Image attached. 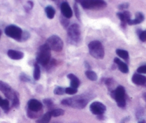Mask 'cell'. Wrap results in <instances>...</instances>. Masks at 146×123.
I'll list each match as a JSON object with an SVG mask.
<instances>
[{
    "label": "cell",
    "mask_w": 146,
    "mask_h": 123,
    "mask_svg": "<svg viewBox=\"0 0 146 123\" xmlns=\"http://www.w3.org/2000/svg\"><path fill=\"white\" fill-rule=\"evenodd\" d=\"M90 99V96L89 95L84 94L71 97V98L64 99L61 102V103L64 106H68V107H73V108L81 110L86 107Z\"/></svg>",
    "instance_id": "cell-1"
},
{
    "label": "cell",
    "mask_w": 146,
    "mask_h": 123,
    "mask_svg": "<svg viewBox=\"0 0 146 123\" xmlns=\"http://www.w3.org/2000/svg\"><path fill=\"white\" fill-rule=\"evenodd\" d=\"M50 48L47 44H42L39 48L37 54H36V62L38 65H42L43 66L47 65L50 62L51 58V52Z\"/></svg>",
    "instance_id": "cell-2"
},
{
    "label": "cell",
    "mask_w": 146,
    "mask_h": 123,
    "mask_svg": "<svg viewBox=\"0 0 146 123\" xmlns=\"http://www.w3.org/2000/svg\"><path fill=\"white\" fill-rule=\"evenodd\" d=\"M67 40L71 44L78 45L81 40L80 27L78 24L70 25L67 29Z\"/></svg>",
    "instance_id": "cell-3"
},
{
    "label": "cell",
    "mask_w": 146,
    "mask_h": 123,
    "mask_svg": "<svg viewBox=\"0 0 146 123\" xmlns=\"http://www.w3.org/2000/svg\"><path fill=\"white\" fill-rule=\"evenodd\" d=\"M88 50L90 54L95 59H99V60L103 59L105 56V50L103 45L98 40L90 42L88 44Z\"/></svg>",
    "instance_id": "cell-4"
},
{
    "label": "cell",
    "mask_w": 146,
    "mask_h": 123,
    "mask_svg": "<svg viewBox=\"0 0 146 123\" xmlns=\"http://www.w3.org/2000/svg\"><path fill=\"white\" fill-rule=\"evenodd\" d=\"M110 95L115 99L117 106L121 108H124L126 105L125 89L121 85H119L115 90L110 92Z\"/></svg>",
    "instance_id": "cell-5"
},
{
    "label": "cell",
    "mask_w": 146,
    "mask_h": 123,
    "mask_svg": "<svg viewBox=\"0 0 146 123\" xmlns=\"http://www.w3.org/2000/svg\"><path fill=\"white\" fill-rule=\"evenodd\" d=\"M46 44L49 46L50 50H52L53 51L55 52H60L63 49V46H64V43L62 39L60 38L59 36L52 35L49 37L47 40V42Z\"/></svg>",
    "instance_id": "cell-6"
},
{
    "label": "cell",
    "mask_w": 146,
    "mask_h": 123,
    "mask_svg": "<svg viewBox=\"0 0 146 123\" xmlns=\"http://www.w3.org/2000/svg\"><path fill=\"white\" fill-rule=\"evenodd\" d=\"M82 7L86 9H101L106 7L107 3L102 0H89L80 2Z\"/></svg>",
    "instance_id": "cell-7"
},
{
    "label": "cell",
    "mask_w": 146,
    "mask_h": 123,
    "mask_svg": "<svg viewBox=\"0 0 146 123\" xmlns=\"http://www.w3.org/2000/svg\"><path fill=\"white\" fill-rule=\"evenodd\" d=\"M5 32L8 37L17 41H21L23 32L20 27L16 25H9L5 28Z\"/></svg>",
    "instance_id": "cell-8"
},
{
    "label": "cell",
    "mask_w": 146,
    "mask_h": 123,
    "mask_svg": "<svg viewBox=\"0 0 146 123\" xmlns=\"http://www.w3.org/2000/svg\"><path fill=\"white\" fill-rule=\"evenodd\" d=\"M0 91H2L3 92V94L5 95V97L8 100H10L12 101L13 100L14 97L16 95L17 93V92L14 91L7 83L2 82V81H0Z\"/></svg>",
    "instance_id": "cell-9"
},
{
    "label": "cell",
    "mask_w": 146,
    "mask_h": 123,
    "mask_svg": "<svg viewBox=\"0 0 146 123\" xmlns=\"http://www.w3.org/2000/svg\"><path fill=\"white\" fill-rule=\"evenodd\" d=\"M90 110L95 115H102L106 111V107L100 102H94L90 106Z\"/></svg>",
    "instance_id": "cell-10"
},
{
    "label": "cell",
    "mask_w": 146,
    "mask_h": 123,
    "mask_svg": "<svg viewBox=\"0 0 146 123\" xmlns=\"http://www.w3.org/2000/svg\"><path fill=\"white\" fill-rule=\"evenodd\" d=\"M43 105L40 101L35 99H32L27 102V110L34 113L39 114L42 110Z\"/></svg>",
    "instance_id": "cell-11"
},
{
    "label": "cell",
    "mask_w": 146,
    "mask_h": 123,
    "mask_svg": "<svg viewBox=\"0 0 146 123\" xmlns=\"http://www.w3.org/2000/svg\"><path fill=\"white\" fill-rule=\"evenodd\" d=\"M60 9H61V12L63 17H64L67 19H70L72 17V10L67 2H64L62 3Z\"/></svg>",
    "instance_id": "cell-12"
},
{
    "label": "cell",
    "mask_w": 146,
    "mask_h": 123,
    "mask_svg": "<svg viewBox=\"0 0 146 123\" xmlns=\"http://www.w3.org/2000/svg\"><path fill=\"white\" fill-rule=\"evenodd\" d=\"M117 16L121 21V25L123 28L125 27L128 20L131 19V15L128 11H124L123 12H117Z\"/></svg>",
    "instance_id": "cell-13"
},
{
    "label": "cell",
    "mask_w": 146,
    "mask_h": 123,
    "mask_svg": "<svg viewBox=\"0 0 146 123\" xmlns=\"http://www.w3.org/2000/svg\"><path fill=\"white\" fill-rule=\"evenodd\" d=\"M132 82L136 85H145L146 84V77L140 74L135 73L132 77Z\"/></svg>",
    "instance_id": "cell-14"
},
{
    "label": "cell",
    "mask_w": 146,
    "mask_h": 123,
    "mask_svg": "<svg viewBox=\"0 0 146 123\" xmlns=\"http://www.w3.org/2000/svg\"><path fill=\"white\" fill-rule=\"evenodd\" d=\"M114 62H115V64L117 65V68H118L119 70H120V72H123V73H124V74L128 73V72H129L128 67H127V65H126L125 62H122L120 59L117 58V57L115 58Z\"/></svg>",
    "instance_id": "cell-15"
},
{
    "label": "cell",
    "mask_w": 146,
    "mask_h": 123,
    "mask_svg": "<svg viewBox=\"0 0 146 123\" xmlns=\"http://www.w3.org/2000/svg\"><path fill=\"white\" fill-rule=\"evenodd\" d=\"M145 19V17L143 15V13L138 12L135 14V18L134 19H131L128 20L127 22V24L129 25H135V24H139L141 22H143Z\"/></svg>",
    "instance_id": "cell-16"
},
{
    "label": "cell",
    "mask_w": 146,
    "mask_h": 123,
    "mask_svg": "<svg viewBox=\"0 0 146 123\" xmlns=\"http://www.w3.org/2000/svg\"><path fill=\"white\" fill-rule=\"evenodd\" d=\"M7 54L9 58L15 60H22L24 57V53L22 52L16 51V50H9L7 52Z\"/></svg>",
    "instance_id": "cell-17"
},
{
    "label": "cell",
    "mask_w": 146,
    "mask_h": 123,
    "mask_svg": "<svg viewBox=\"0 0 146 123\" xmlns=\"http://www.w3.org/2000/svg\"><path fill=\"white\" fill-rule=\"evenodd\" d=\"M67 77L70 79V87L73 88H75V89H78L80 86V79L75 76V75L73 74H69L67 75Z\"/></svg>",
    "instance_id": "cell-18"
},
{
    "label": "cell",
    "mask_w": 146,
    "mask_h": 123,
    "mask_svg": "<svg viewBox=\"0 0 146 123\" xmlns=\"http://www.w3.org/2000/svg\"><path fill=\"white\" fill-rule=\"evenodd\" d=\"M0 107L5 112H8L9 110V102L8 100H4L0 97Z\"/></svg>",
    "instance_id": "cell-19"
},
{
    "label": "cell",
    "mask_w": 146,
    "mask_h": 123,
    "mask_svg": "<svg viewBox=\"0 0 146 123\" xmlns=\"http://www.w3.org/2000/svg\"><path fill=\"white\" fill-rule=\"evenodd\" d=\"M51 117L52 115L50 114V112H48L45 113L41 118L39 119L36 121V123H49L51 120Z\"/></svg>",
    "instance_id": "cell-20"
},
{
    "label": "cell",
    "mask_w": 146,
    "mask_h": 123,
    "mask_svg": "<svg viewBox=\"0 0 146 123\" xmlns=\"http://www.w3.org/2000/svg\"><path fill=\"white\" fill-rule=\"evenodd\" d=\"M45 12L48 19H53L55 15V9L52 6H47L45 7Z\"/></svg>",
    "instance_id": "cell-21"
},
{
    "label": "cell",
    "mask_w": 146,
    "mask_h": 123,
    "mask_svg": "<svg viewBox=\"0 0 146 123\" xmlns=\"http://www.w3.org/2000/svg\"><path fill=\"white\" fill-rule=\"evenodd\" d=\"M116 54H117V55L118 56V57H121L122 59H123V60H127L129 58L128 52L126 51V50L119 49V50H116Z\"/></svg>",
    "instance_id": "cell-22"
},
{
    "label": "cell",
    "mask_w": 146,
    "mask_h": 123,
    "mask_svg": "<svg viewBox=\"0 0 146 123\" xmlns=\"http://www.w3.org/2000/svg\"><path fill=\"white\" fill-rule=\"evenodd\" d=\"M40 75H41V71H40V65L37 63L35 64V70H34V79L35 80H39L40 79Z\"/></svg>",
    "instance_id": "cell-23"
},
{
    "label": "cell",
    "mask_w": 146,
    "mask_h": 123,
    "mask_svg": "<svg viewBox=\"0 0 146 123\" xmlns=\"http://www.w3.org/2000/svg\"><path fill=\"white\" fill-rule=\"evenodd\" d=\"M85 75H86L87 77L91 81H96L98 79V75L95 73V72L92 70H87L85 72Z\"/></svg>",
    "instance_id": "cell-24"
},
{
    "label": "cell",
    "mask_w": 146,
    "mask_h": 123,
    "mask_svg": "<svg viewBox=\"0 0 146 123\" xmlns=\"http://www.w3.org/2000/svg\"><path fill=\"white\" fill-rule=\"evenodd\" d=\"M50 114L52 117H59V116L63 115L64 114V111L62 109H54L50 111Z\"/></svg>",
    "instance_id": "cell-25"
},
{
    "label": "cell",
    "mask_w": 146,
    "mask_h": 123,
    "mask_svg": "<svg viewBox=\"0 0 146 123\" xmlns=\"http://www.w3.org/2000/svg\"><path fill=\"white\" fill-rule=\"evenodd\" d=\"M54 93L57 95H63L65 93V89L61 87H57L54 89Z\"/></svg>",
    "instance_id": "cell-26"
},
{
    "label": "cell",
    "mask_w": 146,
    "mask_h": 123,
    "mask_svg": "<svg viewBox=\"0 0 146 123\" xmlns=\"http://www.w3.org/2000/svg\"><path fill=\"white\" fill-rule=\"evenodd\" d=\"M137 34H138L139 38H140V41H146V30L141 31L140 29H138V31H137Z\"/></svg>",
    "instance_id": "cell-27"
},
{
    "label": "cell",
    "mask_w": 146,
    "mask_h": 123,
    "mask_svg": "<svg viewBox=\"0 0 146 123\" xmlns=\"http://www.w3.org/2000/svg\"><path fill=\"white\" fill-rule=\"evenodd\" d=\"M12 107H16V108H18L19 106V95L17 93L16 95L14 97L13 100H12Z\"/></svg>",
    "instance_id": "cell-28"
},
{
    "label": "cell",
    "mask_w": 146,
    "mask_h": 123,
    "mask_svg": "<svg viewBox=\"0 0 146 123\" xmlns=\"http://www.w3.org/2000/svg\"><path fill=\"white\" fill-rule=\"evenodd\" d=\"M78 92V89H75V88H73L70 87L65 88V93L68 95H75Z\"/></svg>",
    "instance_id": "cell-29"
},
{
    "label": "cell",
    "mask_w": 146,
    "mask_h": 123,
    "mask_svg": "<svg viewBox=\"0 0 146 123\" xmlns=\"http://www.w3.org/2000/svg\"><path fill=\"white\" fill-rule=\"evenodd\" d=\"M137 72L138 74H146V65L139 67L137 69Z\"/></svg>",
    "instance_id": "cell-30"
},
{
    "label": "cell",
    "mask_w": 146,
    "mask_h": 123,
    "mask_svg": "<svg viewBox=\"0 0 146 123\" xmlns=\"http://www.w3.org/2000/svg\"><path fill=\"white\" fill-rule=\"evenodd\" d=\"M113 82H114V79H113L112 78H108V79H106V80L105 81V85H107V87H108V88H110V87L113 86Z\"/></svg>",
    "instance_id": "cell-31"
},
{
    "label": "cell",
    "mask_w": 146,
    "mask_h": 123,
    "mask_svg": "<svg viewBox=\"0 0 146 123\" xmlns=\"http://www.w3.org/2000/svg\"><path fill=\"white\" fill-rule=\"evenodd\" d=\"M74 11H75V15H76L77 18H78V19H80V15L79 8H78V5H77L76 3L74 5Z\"/></svg>",
    "instance_id": "cell-32"
},
{
    "label": "cell",
    "mask_w": 146,
    "mask_h": 123,
    "mask_svg": "<svg viewBox=\"0 0 146 123\" xmlns=\"http://www.w3.org/2000/svg\"><path fill=\"white\" fill-rule=\"evenodd\" d=\"M43 102L44 103L46 106L47 107H51L53 105V102L52 100H50V99H45V100H43Z\"/></svg>",
    "instance_id": "cell-33"
},
{
    "label": "cell",
    "mask_w": 146,
    "mask_h": 123,
    "mask_svg": "<svg viewBox=\"0 0 146 123\" xmlns=\"http://www.w3.org/2000/svg\"><path fill=\"white\" fill-rule=\"evenodd\" d=\"M128 7H129V3H127V2H125V3L121 4V5H120L118 6V9H120V10H123V11H125V9H127Z\"/></svg>",
    "instance_id": "cell-34"
},
{
    "label": "cell",
    "mask_w": 146,
    "mask_h": 123,
    "mask_svg": "<svg viewBox=\"0 0 146 123\" xmlns=\"http://www.w3.org/2000/svg\"><path fill=\"white\" fill-rule=\"evenodd\" d=\"M29 33L27 32H24L22 33V39H21V41H26L29 38Z\"/></svg>",
    "instance_id": "cell-35"
},
{
    "label": "cell",
    "mask_w": 146,
    "mask_h": 123,
    "mask_svg": "<svg viewBox=\"0 0 146 123\" xmlns=\"http://www.w3.org/2000/svg\"><path fill=\"white\" fill-rule=\"evenodd\" d=\"M67 19H68L65 18L64 17H61V24L64 26V27H67V25L69 24V22Z\"/></svg>",
    "instance_id": "cell-36"
},
{
    "label": "cell",
    "mask_w": 146,
    "mask_h": 123,
    "mask_svg": "<svg viewBox=\"0 0 146 123\" xmlns=\"http://www.w3.org/2000/svg\"><path fill=\"white\" fill-rule=\"evenodd\" d=\"M20 79L22 81H24V82H30V78H29V77L27 76V75L24 73L21 74Z\"/></svg>",
    "instance_id": "cell-37"
},
{
    "label": "cell",
    "mask_w": 146,
    "mask_h": 123,
    "mask_svg": "<svg viewBox=\"0 0 146 123\" xmlns=\"http://www.w3.org/2000/svg\"><path fill=\"white\" fill-rule=\"evenodd\" d=\"M136 115H137V118H140V117H142V116L143 115V108L140 109V110H139L137 112V113H136Z\"/></svg>",
    "instance_id": "cell-38"
},
{
    "label": "cell",
    "mask_w": 146,
    "mask_h": 123,
    "mask_svg": "<svg viewBox=\"0 0 146 123\" xmlns=\"http://www.w3.org/2000/svg\"><path fill=\"white\" fill-rule=\"evenodd\" d=\"M98 117V119L100 120H105V116H104V114H102V115H99V116H97Z\"/></svg>",
    "instance_id": "cell-39"
},
{
    "label": "cell",
    "mask_w": 146,
    "mask_h": 123,
    "mask_svg": "<svg viewBox=\"0 0 146 123\" xmlns=\"http://www.w3.org/2000/svg\"><path fill=\"white\" fill-rule=\"evenodd\" d=\"M128 120H129V117H125V118H124L123 120H122L121 123H125L126 122L128 121Z\"/></svg>",
    "instance_id": "cell-40"
},
{
    "label": "cell",
    "mask_w": 146,
    "mask_h": 123,
    "mask_svg": "<svg viewBox=\"0 0 146 123\" xmlns=\"http://www.w3.org/2000/svg\"><path fill=\"white\" fill-rule=\"evenodd\" d=\"M143 96V99H144V100L146 101V92H145Z\"/></svg>",
    "instance_id": "cell-41"
},
{
    "label": "cell",
    "mask_w": 146,
    "mask_h": 123,
    "mask_svg": "<svg viewBox=\"0 0 146 123\" xmlns=\"http://www.w3.org/2000/svg\"><path fill=\"white\" fill-rule=\"evenodd\" d=\"M138 123H146V122H145V120H140V121H139Z\"/></svg>",
    "instance_id": "cell-42"
},
{
    "label": "cell",
    "mask_w": 146,
    "mask_h": 123,
    "mask_svg": "<svg viewBox=\"0 0 146 123\" xmlns=\"http://www.w3.org/2000/svg\"><path fill=\"white\" fill-rule=\"evenodd\" d=\"M1 35H2V30L0 29V37H1Z\"/></svg>",
    "instance_id": "cell-43"
}]
</instances>
